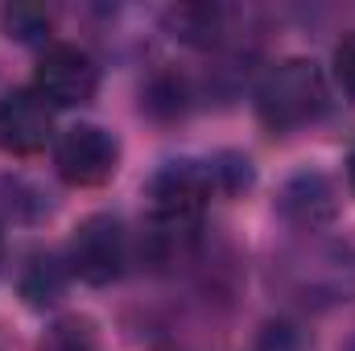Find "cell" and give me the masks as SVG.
Segmentation results:
<instances>
[{"mask_svg": "<svg viewBox=\"0 0 355 351\" xmlns=\"http://www.w3.org/2000/svg\"><path fill=\"white\" fill-rule=\"evenodd\" d=\"M327 112V79L310 58H281L257 83V116L272 132L302 128Z\"/></svg>", "mask_w": 355, "mask_h": 351, "instance_id": "cell-1", "label": "cell"}, {"mask_svg": "<svg viewBox=\"0 0 355 351\" xmlns=\"http://www.w3.org/2000/svg\"><path fill=\"white\" fill-rule=\"evenodd\" d=\"M215 194H219L215 162H194V157L166 162L145 186V203H149L153 223L157 228H178V232L190 228Z\"/></svg>", "mask_w": 355, "mask_h": 351, "instance_id": "cell-2", "label": "cell"}, {"mask_svg": "<svg viewBox=\"0 0 355 351\" xmlns=\"http://www.w3.org/2000/svg\"><path fill=\"white\" fill-rule=\"evenodd\" d=\"M33 91L50 108H83L99 91V67L83 46L75 42H50L37 58Z\"/></svg>", "mask_w": 355, "mask_h": 351, "instance_id": "cell-3", "label": "cell"}, {"mask_svg": "<svg viewBox=\"0 0 355 351\" xmlns=\"http://www.w3.org/2000/svg\"><path fill=\"white\" fill-rule=\"evenodd\" d=\"M128 264V236L116 215H87L67 248V268L87 285H112Z\"/></svg>", "mask_w": 355, "mask_h": 351, "instance_id": "cell-4", "label": "cell"}, {"mask_svg": "<svg viewBox=\"0 0 355 351\" xmlns=\"http://www.w3.org/2000/svg\"><path fill=\"white\" fill-rule=\"evenodd\" d=\"M120 166V141L99 124H71L54 137V170L67 186H99Z\"/></svg>", "mask_w": 355, "mask_h": 351, "instance_id": "cell-5", "label": "cell"}, {"mask_svg": "<svg viewBox=\"0 0 355 351\" xmlns=\"http://www.w3.org/2000/svg\"><path fill=\"white\" fill-rule=\"evenodd\" d=\"M54 141V108L33 87H17L0 99V149L33 157Z\"/></svg>", "mask_w": 355, "mask_h": 351, "instance_id": "cell-6", "label": "cell"}, {"mask_svg": "<svg viewBox=\"0 0 355 351\" xmlns=\"http://www.w3.org/2000/svg\"><path fill=\"white\" fill-rule=\"evenodd\" d=\"M277 211H281V219H289L293 228H310V232H314V228L331 223L335 211H339L335 182L327 174H318V170H302V174H293L281 186Z\"/></svg>", "mask_w": 355, "mask_h": 351, "instance_id": "cell-7", "label": "cell"}, {"mask_svg": "<svg viewBox=\"0 0 355 351\" xmlns=\"http://www.w3.org/2000/svg\"><path fill=\"white\" fill-rule=\"evenodd\" d=\"M67 261L62 257H54V252H33L29 264L21 268V298L29 302V306H54L58 298H62V285H67Z\"/></svg>", "mask_w": 355, "mask_h": 351, "instance_id": "cell-8", "label": "cell"}, {"mask_svg": "<svg viewBox=\"0 0 355 351\" xmlns=\"http://www.w3.org/2000/svg\"><path fill=\"white\" fill-rule=\"evenodd\" d=\"M166 25H170L174 37L190 42V46H211L223 33V8H215V4H178V8L166 12Z\"/></svg>", "mask_w": 355, "mask_h": 351, "instance_id": "cell-9", "label": "cell"}, {"mask_svg": "<svg viewBox=\"0 0 355 351\" xmlns=\"http://www.w3.org/2000/svg\"><path fill=\"white\" fill-rule=\"evenodd\" d=\"M54 17L46 4H4L0 8V29L12 42H42L50 33Z\"/></svg>", "mask_w": 355, "mask_h": 351, "instance_id": "cell-10", "label": "cell"}, {"mask_svg": "<svg viewBox=\"0 0 355 351\" xmlns=\"http://www.w3.org/2000/svg\"><path fill=\"white\" fill-rule=\"evenodd\" d=\"M335 79H339V87L347 91V95H355V33H347L339 46H335Z\"/></svg>", "mask_w": 355, "mask_h": 351, "instance_id": "cell-11", "label": "cell"}, {"mask_svg": "<svg viewBox=\"0 0 355 351\" xmlns=\"http://www.w3.org/2000/svg\"><path fill=\"white\" fill-rule=\"evenodd\" d=\"M257 351H306V343H302V335L293 327H265Z\"/></svg>", "mask_w": 355, "mask_h": 351, "instance_id": "cell-12", "label": "cell"}, {"mask_svg": "<svg viewBox=\"0 0 355 351\" xmlns=\"http://www.w3.org/2000/svg\"><path fill=\"white\" fill-rule=\"evenodd\" d=\"M347 182H352V194H355V149H352V157H347Z\"/></svg>", "mask_w": 355, "mask_h": 351, "instance_id": "cell-13", "label": "cell"}, {"mask_svg": "<svg viewBox=\"0 0 355 351\" xmlns=\"http://www.w3.org/2000/svg\"><path fill=\"white\" fill-rule=\"evenodd\" d=\"M0 268H4V236H0Z\"/></svg>", "mask_w": 355, "mask_h": 351, "instance_id": "cell-14", "label": "cell"}]
</instances>
